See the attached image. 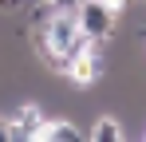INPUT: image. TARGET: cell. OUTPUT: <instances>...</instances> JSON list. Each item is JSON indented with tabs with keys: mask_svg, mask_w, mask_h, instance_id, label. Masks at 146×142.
Masks as SVG:
<instances>
[{
	"mask_svg": "<svg viewBox=\"0 0 146 142\" xmlns=\"http://www.w3.org/2000/svg\"><path fill=\"white\" fill-rule=\"evenodd\" d=\"M75 20H79L87 40H115V32H119V8H111L107 0H79Z\"/></svg>",
	"mask_w": 146,
	"mask_h": 142,
	"instance_id": "cell-1",
	"label": "cell"
},
{
	"mask_svg": "<svg viewBox=\"0 0 146 142\" xmlns=\"http://www.w3.org/2000/svg\"><path fill=\"white\" fill-rule=\"evenodd\" d=\"M87 138H91V142H122V138H126V126H122V118L115 115V111H103V115L91 118Z\"/></svg>",
	"mask_w": 146,
	"mask_h": 142,
	"instance_id": "cell-2",
	"label": "cell"
},
{
	"mask_svg": "<svg viewBox=\"0 0 146 142\" xmlns=\"http://www.w3.org/2000/svg\"><path fill=\"white\" fill-rule=\"evenodd\" d=\"M87 130H79L67 115H48L44 130H40V142H83Z\"/></svg>",
	"mask_w": 146,
	"mask_h": 142,
	"instance_id": "cell-3",
	"label": "cell"
},
{
	"mask_svg": "<svg viewBox=\"0 0 146 142\" xmlns=\"http://www.w3.org/2000/svg\"><path fill=\"white\" fill-rule=\"evenodd\" d=\"M0 142H12V126H8V115L0 111Z\"/></svg>",
	"mask_w": 146,
	"mask_h": 142,
	"instance_id": "cell-4",
	"label": "cell"
},
{
	"mask_svg": "<svg viewBox=\"0 0 146 142\" xmlns=\"http://www.w3.org/2000/svg\"><path fill=\"white\" fill-rule=\"evenodd\" d=\"M142 55H146V36H142Z\"/></svg>",
	"mask_w": 146,
	"mask_h": 142,
	"instance_id": "cell-5",
	"label": "cell"
},
{
	"mask_svg": "<svg viewBox=\"0 0 146 142\" xmlns=\"http://www.w3.org/2000/svg\"><path fill=\"white\" fill-rule=\"evenodd\" d=\"M142 138H146V130H142Z\"/></svg>",
	"mask_w": 146,
	"mask_h": 142,
	"instance_id": "cell-6",
	"label": "cell"
}]
</instances>
